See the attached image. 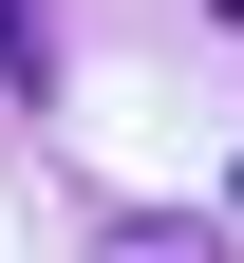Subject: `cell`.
<instances>
[{"instance_id": "obj_1", "label": "cell", "mask_w": 244, "mask_h": 263, "mask_svg": "<svg viewBox=\"0 0 244 263\" xmlns=\"http://www.w3.org/2000/svg\"><path fill=\"white\" fill-rule=\"evenodd\" d=\"M57 76V0H0V94H38Z\"/></svg>"}, {"instance_id": "obj_2", "label": "cell", "mask_w": 244, "mask_h": 263, "mask_svg": "<svg viewBox=\"0 0 244 263\" xmlns=\"http://www.w3.org/2000/svg\"><path fill=\"white\" fill-rule=\"evenodd\" d=\"M226 207H244V188H226Z\"/></svg>"}]
</instances>
